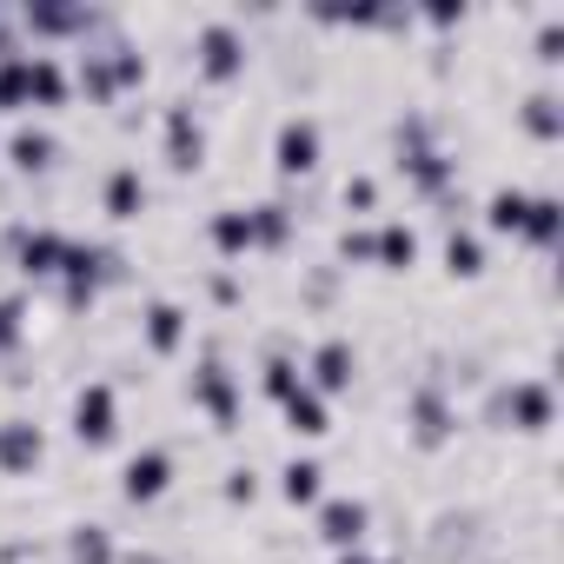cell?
<instances>
[{"instance_id": "obj_1", "label": "cell", "mask_w": 564, "mask_h": 564, "mask_svg": "<svg viewBox=\"0 0 564 564\" xmlns=\"http://www.w3.org/2000/svg\"><path fill=\"white\" fill-rule=\"evenodd\" d=\"M485 425L511 432L524 445H551V432H557V379L551 372H511V379H498L491 399H485Z\"/></svg>"}, {"instance_id": "obj_2", "label": "cell", "mask_w": 564, "mask_h": 564, "mask_svg": "<svg viewBox=\"0 0 564 564\" xmlns=\"http://www.w3.org/2000/svg\"><path fill=\"white\" fill-rule=\"evenodd\" d=\"M127 265H133V259H127V246L74 232L67 265H61V279H54V306H61V319H87V313L100 306V293L127 279Z\"/></svg>"}, {"instance_id": "obj_3", "label": "cell", "mask_w": 564, "mask_h": 564, "mask_svg": "<svg viewBox=\"0 0 564 564\" xmlns=\"http://www.w3.org/2000/svg\"><path fill=\"white\" fill-rule=\"evenodd\" d=\"M147 74H153V67H147L140 41L87 47V54H80V67H74V100H87V107H100V113H120L127 100H140Z\"/></svg>"}, {"instance_id": "obj_4", "label": "cell", "mask_w": 564, "mask_h": 564, "mask_svg": "<svg viewBox=\"0 0 564 564\" xmlns=\"http://www.w3.org/2000/svg\"><path fill=\"white\" fill-rule=\"evenodd\" d=\"M186 405H193L219 438H239V425H246V379L232 372V359H226L219 339L199 346V359H193V372H186Z\"/></svg>"}, {"instance_id": "obj_5", "label": "cell", "mask_w": 564, "mask_h": 564, "mask_svg": "<svg viewBox=\"0 0 564 564\" xmlns=\"http://www.w3.org/2000/svg\"><path fill=\"white\" fill-rule=\"evenodd\" d=\"M67 246H74V232L61 226V219H14L8 232H0V259H8V272H14V286H54L61 279V265H67Z\"/></svg>"}, {"instance_id": "obj_6", "label": "cell", "mask_w": 564, "mask_h": 564, "mask_svg": "<svg viewBox=\"0 0 564 564\" xmlns=\"http://www.w3.org/2000/svg\"><path fill=\"white\" fill-rule=\"evenodd\" d=\"M458 432H465V412H458V399H452V379H445V372H425V379L405 392V445H412L419 458H445V452L458 445Z\"/></svg>"}, {"instance_id": "obj_7", "label": "cell", "mask_w": 564, "mask_h": 564, "mask_svg": "<svg viewBox=\"0 0 564 564\" xmlns=\"http://www.w3.org/2000/svg\"><path fill=\"white\" fill-rule=\"evenodd\" d=\"M246 67H252V47H246V28L232 14H213L193 28V80L206 94H232L246 80Z\"/></svg>"}, {"instance_id": "obj_8", "label": "cell", "mask_w": 564, "mask_h": 564, "mask_svg": "<svg viewBox=\"0 0 564 564\" xmlns=\"http://www.w3.org/2000/svg\"><path fill=\"white\" fill-rule=\"evenodd\" d=\"M265 166H272L279 193H293V186L319 180V166H326V120H319V113H286V120L272 127Z\"/></svg>"}, {"instance_id": "obj_9", "label": "cell", "mask_w": 564, "mask_h": 564, "mask_svg": "<svg viewBox=\"0 0 564 564\" xmlns=\"http://www.w3.org/2000/svg\"><path fill=\"white\" fill-rule=\"evenodd\" d=\"M160 160L173 180H199L213 160V133H206V113L193 107V94H173L160 107Z\"/></svg>"}, {"instance_id": "obj_10", "label": "cell", "mask_w": 564, "mask_h": 564, "mask_svg": "<svg viewBox=\"0 0 564 564\" xmlns=\"http://www.w3.org/2000/svg\"><path fill=\"white\" fill-rule=\"evenodd\" d=\"M120 425H127V405H120V386L113 379H80L74 399H67V432L80 452H113L120 445Z\"/></svg>"}, {"instance_id": "obj_11", "label": "cell", "mask_w": 564, "mask_h": 564, "mask_svg": "<svg viewBox=\"0 0 564 564\" xmlns=\"http://www.w3.org/2000/svg\"><path fill=\"white\" fill-rule=\"evenodd\" d=\"M173 485H180V458H173V445H166V438H147L140 452H127V458H120L113 498H120V505H133V511H153Z\"/></svg>"}, {"instance_id": "obj_12", "label": "cell", "mask_w": 564, "mask_h": 564, "mask_svg": "<svg viewBox=\"0 0 564 564\" xmlns=\"http://www.w3.org/2000/svg\"><path fill=\"white\" fill-rule=\"evenodd\" d=\"M133 333H140V352H147L153 366H173V359L193 346V306L173 300V293H153V300H140Z\"/></svg>"}, {"instance_id": "obj_13", "label": "cell", "mask_w": 564, "mask_h": 564, "mask_svg": "<svg viewBox=\"0 0 564 564\" xmlns=\"http://www.w3.org/2000/svg\"><path fill=\"white\" fill-rule=\"evenodd\" d=\"M300 372H306V386L319 392V399H352V386H359V372H366V359H359V346L346 339V333H326V339H313L306 346V359H300Z\"/></svg>"}, {"instance_id": "obj_14", "label": "cell", "mask_w": 564, "mask_h": 564, "mask_svg": "<svg viewBox=\"0 0 564 564\" xmlns=\"http://www.w3.org/2000/svg\"><path fill=\"white\" fill-rule=\"evenodd\" d=\"M372 538V498H359V491H326L319 505H313V544L319 551H359Z\"/></svg>"}, {"instance_id": "obj_15", "label": "cell", "mask_w": 564, "mask_h": 564, "mask_svg": "<svg viewBox=\"0 0 564 564\" xmlns=\"http://www.w3.org/2000/svg\"><path fill=\"white\" fill-rule=\"evenodd\" d=\"M47 452H54V438H47V425L34 419V412H8L0 419V478H34L41 465H47Z\"/></svg>"}, {"instance_id": "obj_16", "label": "cell", "mask_w": 564, "mask_h": 564, "mask_svg": "<svg viewBox=\"0 0 564 564\" xmlns=\"http://www.w3.org/2000/svg\"><path fill=\"white\" fill-rule=\"evenodd\" d=\"M0 160H8V173H14V180H47V173H61V166H67V147H61V133H54V127L21 120V127L8 133V147H0Z\"/></svg>"}, {"instance_id": "obj_17", "label": "cell", "mask_w": 564, "mask_h": 564, "mask_svg": "<svg viewBox=\"0 0 564 564\" xmlns=\"http://www.w3.org/2000/svg\"><path fill=\"white\" fill-rule=\"evenodd\" d=\"M438 265H445L452 286H485V279H491V239H485L471 219H445Z\"/></svg>"}, {"instance_id": "obj_18", "label": "cell", "mask_w": 564, "mask_h": 564, "mask_svg": "<svg viewBox=\"0 0 564 564\" xmlns=\"http://www.w3.org/2000/svg\"><path fill=\"white\" fill-rule=\"evenodd\" d=\"M246 219H252V259H286L300 246V206H293V193L252 199Z\"/></svg>"}, {"instance_id": "obj_19", "label": "cell", "mask_w": 564, "mask_h": 564, "mask_svg": "<svg viewBox=\"0 0 564 564\" xmlns=\"http://www.w3.org/2000/svg\"><path fill=\"white\" fill-rule=\"evenodd\" d=\"M147 206H153L147 166H140V160H113V166L100 173V213H107V226H140Z\"/></svg>"}, {"instance_id": "obj_20", "label": "cell", "mask_w": 564, "mask_h": 564, "mask_svg": "<svg viewBox=\"0 0 564 564\" xmlns=\"http://www.w3.org/2000/svg\"><path fill=\"white\" fill-rule=\"evenodd\" d=\"M419 252H425V232H419L405 213H386V219L372 226V272L412 279V272H419Z\"/></svg>"}, {"instance_id": "obj_21", "label": "cell", "mask_w": 564, "mask_h": 564, "mask_svg": "<svg viewBox=\"0 0 564 564\" xmlns=\"http://www.w3.org/2000/svg\"><path fill=\"white\" fill-rule=\"evenodd\" d=\"M326 458H313V452H286L272 465V491H279V505L286 511H313L319 498H326Z\"/></svg>"}, {"instance_id": "obj_22", "label": "cell", "mask_w": 564, "mask_h": 564, "mask_svg": "<svg viewBox=\"0 0 564 564\" xmlns=\"http://www.w3.org/2000/svg\"><path fill=\"white\" fill-rule=\"evenodd\" d=\"M518 252H531V259H557L564 252V199L544 186V193H531V206H524V226H518V239H511Z\"/></svg>"}, {"instance_id": "obj_23", "label": "cell", "mask_w": 564, "mask_h": 564, "mask_svg": "<svg viewBox=\"0 0 564 564\" xmlns=\"http://www.w3.org/2000/svg\"><path fill=\"white\" fill-rule=\"evenodd\" d=\"M279 432H286L293 445H326V438L339 432V419H333V399H319L313 386H300L286 405H279Z\"/></svg>"}, {"instance_id": "obj_24", "label": "cell", "mask_w": 564, "mask_h": 564, "mask_svg": "<svg viewBox=\"0 0 564 564\" xmlns=\"http://www.w3.org/2000/svg\"><path fill=\"white\" fill-rule=\"evenodd\" d=\"M74 107V67L61 54H28V113H67Z\"/></svg>"}, {"instance_id": "obj_25", "label": "cell", "mask_w": 564, "mask_h": 564, "mask_svg": "<svg viewBox=\"0 0 564 564\" xmlns=\"http://www.w3.org/2000/svg\"><path fill=\"white\" fill-rule=\"evenodd\" d=\"M511 120L524 127V140L531 147H544V153H557V140H564V94L544 80V87H531L518 107H511Z\"/></svg>"}, {"instance_id": "obj_26", "label": "cell", "mask_w": 564, "mask_h": 564, "mask_svg": "<svg viewBox=\"0 0 564 564\" xmlns=\"http://www.w3.org/2000/svg\"><path fill=\"white\" fill-rule=\"evenodd\" d=\"M199 232H206V252H213L219 265H246V259H252V219H246V206H239V199L213 206Z\"/></svg>"}, {"instance_id": "obj_27", "label": "cell", "mask_w": 564, "mask_h": 564, "mask_svg": "<svg viewBox=\"0 0 564 564\" xmlns=\"http://www.w3.org/2000/svg\"><path fill=\"white\" fill-rule=\"evenodd\" d=\"M524 206H531V186H524V180H498L471 213H478V232H485V239H518Z\"/></svg>"}, {"instance_id": "obj_28", "label": "cell", "mask_w": 564, "mask_h": 564, "mask_svg": "<svg viewBox=\"0 0 564 564\" xmlns=\"http://www.w3.org/2000/svg\"><path fill=\"white\" fill-rule=\"evenodd\" d=\"M28 346H34V293L8 286L0 293V366H21Z\"/></svg>"}, {"instance_id": "obj_29", "label": "cell", "mask_w": 564, "mask_h": 564, "mask_svg": "<svg viewBox=\"0 0 564 564\" xmlns=\"http://www.w3.org/2000/svg\"><path fill=\"white\" fill-rule=\"evenodd\" d=\"M61 557H67V564H120V538H113V524H100V518H74V524L61 531Z\"/></svg>"}, {"instance_id": "obj_30", "label": "cell", "mask_w": 564, "mask_h": 564, "mask_svg": "<svg viewBox=\"0 0 564 564\" xmlns=\"http://www.w3.org/2000/svg\"><path fill=\"white\" fill-rule=\"evenodd\" d=\"M300 386H306V372H300V352H293L286 339H279V346H265V359H259V399L279 412V405H286Z\"/></svg>"}, {"instance_id": "obj_31", "label": "cell", "mask_w": 564, "mask_h": 564, "mask_svg": "<svg viewBox=\"0 0 564 564\" xmlns=\"http://www.w3.org/2000/svg\"><path fill=\"white\" fill-rule=\"evenodd\" d=\"M339 206H346L352 219H359V213H379V206H386V180H379L372 166H352V173L339 180Z\"/></svg>"}, {"instance_id": "obj_32", "label": "cell", "mask_w": 564, "mask_h": 564, "mask_svg": "<svg viewBox=\"0 0 564 564\" xmlns=\"http://www.w3.org/2000/svg\"><path fill=\"white\" fill-rule=\"evenodd\" d=\"M259 491H265V471H259L252 458L226 465V478H219V505H232V511H252V505H259Z\"/></svg>"}, {"instance_id": "obj_33", "label": "cell", "mask_w": 564, "mask_h": 564, "mask_svg": "<svg viewBox=\"0 0 564 564\" xmlns=\"http://www.w3.org/2000/svg\"><path fill=\"white\" fill-rule=\"evenodd\" d=\"M0 113H28V54H0Z\"/></svg>"}]
</instances>
